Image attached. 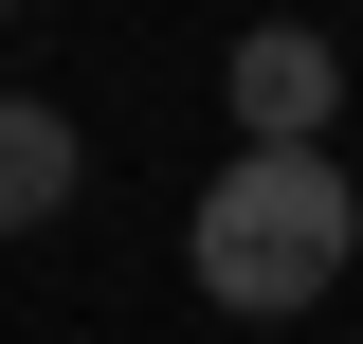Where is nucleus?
<instances>
[{"label":"nucleus","instance_id":"obj_3","mask_svg":"<svg viewBox=\"0 0 363 344\" xmlns=\"http://www.w3.org/2000/svg\"><path fill=\"white\" fill-rule=\"evenodd\" d=\"M73 181H91L73 109H55V91H0V236H55V217H73Z\"/></svg>","mask_w":363,"mask_h":344},{"label":"nucleus","instance_id":"obj_1","mask_svg":"<svg viewBox=\"0 0 363 344\" xmlns=\"http://www.w3.org/2000/svg\"><path fill=\"white\" fill-rule=\"evenodd\" d=\"M345 254H363V164H327V145H236V164L200 181V217H182V290L236 308V326L327 308Z\"/></svg>","mask_w":363,"mask_h":344},{"label":"nucleus","instance_id":"obj_2","mask_svg":"<svg viewBox=\"0 0 363 344\" xmlns=\"http://www.w3.org/2000/svg\"><path fill=\"white\" fill-rule=\"evenodd\" d=\"M218 109H236V145H327V127H345V55H327V37H236Z\"/></svg>","mask_w":363,"mask_h":344}]
</instances>
